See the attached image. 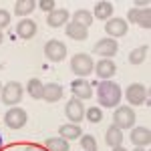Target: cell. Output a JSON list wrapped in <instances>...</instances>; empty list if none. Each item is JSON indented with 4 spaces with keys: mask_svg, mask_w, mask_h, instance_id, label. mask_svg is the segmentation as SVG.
I'll list each match as a JSON object with an SVG mask.
<instances>
[{
    "mask_svg": "<svg viewBox=\"0 0 151 151\" xmlns=\"http://www.w3.org/2000/svg\"><path fill=\"white\" fill-rule=\"evenodd\" d=\"M117 50H119V45H117L115 38H101V40L93 47L95 55H101V57H105V58L113 57Z\"/></svg>",
    "mask_w": 151,
    "mask_h": 151,
    "instance_id": "10",
    "label": "cell"
},
{
    "mask_svg": "<svg viewBox=\"0 0 151 151\" xmlns=\"http://www.w3.org/2000/svg\"><path fill=\"white\" fill-rule=\"evenodd\" d=\"M26 121H28V115L20 107H10L6 111V115H4V123L10 129H22L26 125Z\"/></svg>",
    "mask_w": 151,
    "mask_h": 151,
    "instance_id": "5",
    "label": "cell"
},
{
    "mask_svg": "<svg viewBox=\"0 0 151 151\" xmlns=\"http://www.w3.org/2000/svg\"><path fill=\"white\" fill-rule=\"evenodd\" d=\"M135 111L129 107V105H123V107H117L115 115H113V125L115 127H119L121 131L123 129H131L133 125H135Z\"/></svg>",
    "mask_w": 151,
    "mask_h": 151,
    "instance_id": "3",
    "label": "cell"
},
{
    "mask_svg": "<svg viewBox=\"0 0 151 151\" xmlns=\"http://www.w3.org/2000/svg\"><path fill=\"white\" fill-rule=\"evenodd\" d=\"M127 18L131 22L139 24L141 28H145V30L151 28V10L149 8H131L127 12Z\"/></svg>",
    "mask_w": 151,
    "mask_h": 151,
    "instance_id": "7",
    "label": "cell"
},
{
    "mask_svg": "<svg viewBox=\"0 0 151 151\" xmlns=\"http://www.w3.org/2000/svg\"><path fill=\"white\" fill-rule=\"evenodd\" d=\"M22 99V85L16 81H10L2 87V103L8 105V107H14L16 103H20Z\"/></svg>",
    "mask_w": 151,
    "mask_h": 151,
    "instance_id": "4",
    "label": "cell"
},
{
    "mask_svg": "<svg viewBox=\"0 0 151 151\" xmlns=\"http://www.w3.org/2000/svg\"><path fill=\"white\" fill-rule=\"evenodd\" d=\"M73 22L81 24V26H85V28H89L91 24H93V14L89 10H77L75 14H73Z\"/></svg>",
    "mask_w": 151,
    "mask_h": 151,
    "instance_id": "24",
    "label": "cell"
},
{
    "mask_svg": "<svg viewBox=\"0 0 151 151\" xmlns=\"http://www.w3.org/2000/svg\"><path fill=\"white\" fill-rule=\"evenodd\" d=\"M131 143H135L137 147H147L151 143V131L147 127H135L131 131Z\"/></svg>",
    "mask_w": 151,
    "mask_h": 151,
    "instance_id": "14",
    "label": "cell"
},
{
    "mask_svg": "<svg viewBox=\"0 0 151 151\" xmlns=\"http://www.w3.org/2000/svg\"><path fill=\"white\" fill-rule=\"evenodd\" d=\"M2 38H4V36H2V30H0V45H2Z\"/></svg>",
    "mask_w": 151,
    "mask_h": 151,
    "instance_id": "34",
    "label": "cell"
},
{
    "mask_svg": "<svg viewBox=\"0 0 151 151\" xmlns=\"http://www.w3.org/2000/svg\"><path fill=\"white\" fill-rule=\"evenodd\" d=\"M111 14H113V4H111V2L101 0V2L95 4V16H97L99 20H109Z\"/></svg>",
    "mask_w": 151,
    "mask_h": 151,
    "instance_id": "21",
    "label": "cell"
},
{
    "mask_svg": "<svg viewBox=\"0 0 151 151\" xmlns=\"http://www.w3.org/2000/svg\"><path fill=\"white\" fill-rule=\"evenodd\" d=\"M97 99L103 107L113 109L121 101V87L113 81H103L97 85Z\"/></svg>",
    "mask_w": 151,
    "mask_h": 151,
    "instance_id": "1",
    "label": "cell"
},
{
    "mask_svg": "<svg viewBox=\"0 0 151 151\" xmlns=\"http://www.w3.org/2000/svg\"><path fill=\"white\" fill-rule=\"evenodd\" d=\"M36 6H38L40 10H45V12H48V14H50V12L55 10V6H57V2H55V0H40V2H38Z\"/></svg>",
    "mask_w": 151,
    "mask_h": 151,
    "instance_id": "29",
    "label": "cell"
},
{
    "mask_svg": "<svg viewBox=\"0 0 151 151\" xmlns=\"http://www.w3.org/2000/svg\"><path fill=\"white\" fill-rule=\"evenodd\" d=\"M26 91L32 99H42V93H45V85L38 81V79H30L28 85H26Z\"/></svg>",
    "mask_w": 151,
    "mask_h": 151,
    "instance_id": "23",
    "label": "cell"
},
{
    "mask_svg": "<svg viewBox=\"0 0 151 151\" xmlns=\"http://www.w3.org/2000/svg\"><path fill=\"white\" fill-rule=\"evenodd\" d=\"M85 115H87V119H89L91 123H101V121H103V113H101V109H97V107L87 109Z\"/></svg>",
    "mask_w": 151,
    "mask_h": 151,
    "instance_id": "28",
    "label": "cell"
},
{
    "mask_svg": "<svg viewBox=\"0 0 151 151\" xmlns=\"http://www.w3.org/2000/svg\"><path fill=\"white\" fill-rule=\"evenodd\" d=\"M133 151H145V147H137V149H133Z\"/></svg>",
    "mask_w": 151,
    "mask_h": 151,
    "instance_id": "33",
    "label": "cell"
},
{
    "mask_svg": "<svg viewBox=\"0 0 151 151\" xmlns=\"http://www.w3.org/2000/svg\"><path fill=\"white\" fill-rule=\"evenodd\" d=\"M67 35L73 40H85V38H89V28H85L77 22H69L67 24Z\"/></svg>",
    "mask_w": 151,
    "mask_h": 151,
    "instance_id": "18",
    "label": "cell"
},
{
    "mask_svg": "<svg viewBox=\"0 0 151 151\" xmlns=\"http://www.w3.org/2000/svg\"><path fill=\"white\" fill-rule=\"evenodd\" d=\"M47 149L48 151H69V141L63 139V137L47 139Z\"/></svg>",
    "mask_w": 151,
    "mask_h": 151,
    "instance_id": "26",
    "label": "cell"
},
{
    "mask_svg": "<svg viewBox=\"0 0 151 151\" xmlns=\"http://www.w3.org/2000/svg\"><path fill=\"white\" fill-rule=\"evenodd\" d=\"M42 99L47 103H57L63 99V87L58 83H48L45 85V93H42Z\"/></svg>",
    "mask_w": 151,
    "mask_h": 151,
    "instance_id": "16",
    "label": "cell"
},
{
    "mask_svg": "<svg viewBox=\"0 0 151 151\" xmlns=\"http://www.w3.org/2000/svg\"><path fill=\"white\" fill-rule=\"evenodd\" d=\"M45 55H47L48 60L60 63L63 58L67 57V47H65L60 40H48L47 45H45Z\"/></svg>",
    "mask_w": 151,
    "mask_h": 151,
    "instance_id": "6",
    "label": "cell"
},
{
    "mask_svg": "<svg viewBox=\"0 0 151 151\" xmlns=\"http://www.w3.org/2000/svg\"><path fill=\"white\" fill-rule=\"evenodd\" d=\"M58 133L63 135V139L67 141H73V139H79L83 135V131L79 125H75V123H69V125H60V129H58Z\"/></svg>",
    "mask_w": 151,
    "mask_h": 151,
    "instance_id": "20",
    "label": "cell"
},
{
    "mask_svg": "<svg viewBox=\"0 0 151 151\" xmlns=\"http://www.w3.org/2000/svg\"><path fill=\"white\" fill-rule=\"evenodd\" d=\"M70 91L75 95V99L85 101V99H91L93 97V85L89 81H85V79H77V81L70 83Z\"/></svg>",
    "mask_w": 151,
    "mask_h": 151,
    "instance_id": "9",
    "label": "cell"
},
{
    "mask_svg": "<svg viewBox=\"0 0 151 151\" xmlns=\"http://www.w3.org/2000/svg\"><path fill=\"white\" fill-rule=\"evenodd\" d=\"M36 8V2L32 0H16L14 2V12L18 14V16H26V14H30V12Z\"/></svg>",
    "mask_w": 151,
    "mask_h": 151,
    "instance_id": "22",
    "label": "cell"
},
{
    "mask_svg": "<svg viewBox=\"0 0 151 151\" xmlns=\"http://www.w3.org/2000/svg\"><path fill=\"white\" fill-rule=\"evenodd\" d=\"M0 147H2V135H0Z\"/></svg>",
    "mask_w": 151,
    "mask_h": 151,
    "instance_id": "35",
    "label": "cell"
},
{
    "mask_svg": "<svg viewBox=\"0 0 151 151\" xmlns=\"http://www.w3.org/2000/svg\"><path fill=\"white\" fill-rule=\"evenodd\" d=\"M67 20H69V10L67 8H55V10L48 14L47 24L50 28H58V26H63Z\"/></svg>",
    "mask_w": 151,
    "mask_h": 151,
    "instance_id": "17",
    "label": "cell"
},
{
    "mask_svg": "<svg viewBox=\"0 0 151 151\" xmlns=\"http://www.w3.org/2000/svg\"><path fill=\"white\" fill-rule=\"evenodd\" d=\"M8 24H10V12L4 10V8H0V30L6 28Z\"/></svg>",
    "mask_w": 151,
    "mask_h": 151,
    "instance_id": "30",
    "label": "cell"
},
{
    "mask_svg": "<svg viewBox=\"0 0 151 151\" xmlns=\"http://www.w3.org/2000/svg\"><path fill=\"white\" fill-rule=\"evenodd\" d=\"M0 87H2V85H0Z\"/></svg>",
    "mask_w": 151,
    "mask_h": 151,
    "instance_id": "36",
    "label": "cell"
},
{
    "mask_svg": "<svg viewBox=\"0 0 151 151\" xmlns=\"http://www.w3.org/2000/svg\"><path fill=\"white\" fill-rule=\"evenodd\" d=\"M93 70L97 73V77H101L103 81H109V79L117 73V67H115V63H113L111 58H101Z\"/></svg>",
    "mask_w": 151,
    "mask_h": 151,
    "instance_id": "13",
    "label": "cell"
},
{
    "mask_svg": "<svg viewBox=\"0 0 151 151\" xmlns=\"http://www.w3.org/2000/svg\"><path fill=\"white\" fill-rule=\"evenodd\" d=\"M105 141H107L109 147H119L123 143V131L119 127H115V125H111L107 129V133H105Z\"/></svg>",
    "mask_w": 151,
    "mask_h": 151,
    "instance_id": "19",
    "label": "cell"
},
{
    "mask_svg": "<svg viewBox=\"0 0 151 151\" xmlns=\"http://www.w3.org/2000/svg\"><path fill=\"white\" fill-rule=\"evenodd\" d=\"M16 35L24 38V40H28V38H32L36 35V22L35 20H30V18H24L20 22L16 24Z\"/></svg>",
    "mask_w": 151,
    "mask_h": 151,
    "instance_id": "15",
    "label": "cell"
},
{
    "mask_svg": "<svg viewBox=\"0 0 151 151\" xmlns=\"http://www.w3.org/2000/svg\"><path fill=\"white\" fill-rule=\"evenodd\" d=\"M147 55H149V47L135 48V50L129 52V63H131V65H141V63L147 58Z\"/></svg>",
    "mask_w": 151,
    "mask_h": 151,
    "instance_id": "25",
    "label": "cell"
},
{
    "mask_svg": "<svg viewBox=\"0 0 151 151\" xmlns=\"http://www.w3.org/2000/svg\"><path fill=\"white\" fill-rule=\"evenodd\" d=\"M113 151H129V149H125V147H121V145H119V147H113Z\"/></svg>",
    "mask_w": 151,
    "mask_h": 151,
    "instance_id": "32",
    "label": "cell"
},
{
    "mask_svg": "<svg viewBox=\"0 0 151 151\" xmlns=\"http://www.w3.org/2000/svg\"><path fill=\"white\" fill-rule=\"evenodd\" d=\"M22 151H45L42 147H38V145H35V143H28V145H24Z\"/></svg>",
    "mask_w": 151,
    "mask_h": 151,
    "instance_id": "31",
    "label": "cell"
},
{
    "mask_svg": "<svg viewBox=\"0 0 151 151\" xmlns=\"http://www.w3.org/2000/svg\"><path fill=\"white\" fill-rule=\"evenodd\" d=\"M81 147L85 151H99L97 149V141H95L93 135H83L81 137Z\"/></svg>",
    "mask_w": 151,
    "mask_h": 151,
    "instance_id": "27",
    "label": "cell"
},
{
    "mask_svg": "<svg viewBox=\"0 0 151 151\" xmlns=\"http://www.w3.org/2000/svg\"><path fill=\"white\" fill-rule=\"evenodd\" d=\"M127 20L123 18H109V22L105 24V30L111 38H119V36H125L127 35Z\"/></svg>",
    "mask_w": 151,
    "mask_h": 151,
    "instance_id": "12",
    "label": "cell"
},
{
    "mask_svg": "<svg viewBox=\"0 0 151 151\" xmlns=\"http://www.w3.org/2000/svg\"><path fill=\"white\" fill-rule=\"evenodd\" d=\"M65 113H67V117L77 125L83 117H85V105L81 103V99H75V97H73L69 103H67V107H65Z\"/></svg>",
    "mask_w": 151,
    "mask_h": 151,
    "instance_id": "11",
    "label": "cell"
},
{
    "mask_svg": "<svg viewBox=\"0 0 151 151\" xmlns=\"http://www.w3.org/2000/svg\"><path fill=\"white\" fill-rule=\"evenodd\" d=\"M125 97H127V103H131V105H143L145 99H147V89L141 83H133V85L127 87Z\"/></svg>",
    "mask_w": 151,
    "mask_h": 151,
    "instance_id": "8",
    "label": "cell"
},
{
    "mask_svg": "<svg viewBox=\"0 0 151 151\" xmlns=\"http://www.w3.org/2000/svg\"><path fill=\"white\" fill-rule=\"evenodd\" d=\"M93 69H95L93 58L89 57V55H85V52H79V55H75V57L70 58V70L77 77H87V75L93 73Z\"/></svg>",
    "mask_w": 151,
    "mask_h": 151,
    "instance_id": "2",
    "label": "cell"
}]
</instances>
